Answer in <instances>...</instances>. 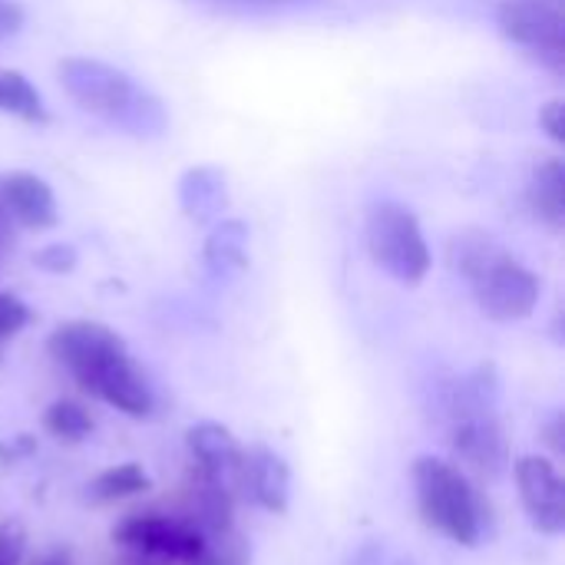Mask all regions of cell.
Returning <instances> with one entry per match:
<instances>
[{"mask_svg":"<svg viewBox=\"0 0 565 565\" xmlns=\"http://www.w3.org/2000/svg\"><path fill=\"white\" fill-rule=\"evenodd\" d=\"M364 242L381 271L401 285H420L430 271V245L417 215L397 202H377L364 222Z\"/></svg>","mask_w":565,"mask_h":565,"instance_id":"obj_6","label":"cell"},{"mask_svg":"<svg viewBox=\"0 0 565 565\" xmlns=\"http://www.w3.org/2000/svg\"><path fill=\"white\" fill-rule=\"evenodd\" d=\"M374 565H411V563H401V559H384V556H377V563Z\"/></svg>","mask_w":565,"mask_h":565,"instance_id":"obj_24","label":"cell"},{"mask_svg":"<svg viewBox=\"0 0 565 565\" xmlns=\"http://www.w3.org/2000/svg\"><path fill=\"white\" fill-rule=\"evenodd\" d=\"M450 265L470 285L480 311L493 321H523L540 305V275L510 255L490 232H457L450 238Z\"/></svg>","mask_w":565,"mask_h":565,"instance_id":"obj_2","label":"cell"},{"mask_svg":"<svg viewBox=\"0 0 565 565\" xmlns=\"http://www.w3.org/2000/svg\"><path fill=\"white\" fill-rule=\"evenodd\" d=\"M43 430L60 440V444H83L86 437H93L96 430V420L93 414L79 404V401H70V397H60L53 401L46 411H43Z\"/></svg>","mask_w":565,"mask_h":565,"instance_id":"obj_16","label":"cell"},{"mask_svg":"<svg viewBox=\"0 0 565 565\" xmlns=\"http://www.w3.org/2000/svg\"><path fill=\"white\" fill-rule=\"evenodd\" d=\"M33 262H36V268H43V271H56V275H63V271H73V265H76V252H73V245L56 242V245L40 248V252L33 255Z\"/></svg>","mask_w":565,"mask_h":565,"instance_id":"obj_21","label":"cell"},{"mask_svg":"<svg viewBox=\"0 0 565 565\" xmlns=\"http://www.w3.org/2000/svg\"><path fill=\"white\" fill-rule=\"evenodd\" d=\"M30 308L17 298V295H10V291H0V351L30 324Z\"/></svg>","mask_w":565,"mask_h":565,"instance_id":"obj_19","label":"cell"},{"mask_svg":"<svg viewBox=\"0 0 565 565\" xmlns=\"http://www.w3.org/2000/svg\"><path fill=\"white\" fill-rule=\"evenodd\" d=\"M513 480L520 490V503L543 536L565 533V480L556 460L543 454H526L513 463Z\"/></svg>","mask_w":565,"mask_h":565,"instance_id":"obj_9","label":"cell"},{"mask_svg":"<svg viewBox=\"0 0 565 565\" xmlns=\"http://www.w3.org/2000/svg\"><path fill=\"white\" fill-rule=\"evenodd\" d=\"M0 113L3 116H17V119L33 122V126H43L50 119L40 89L23 73L3 70V66H0Z\"/></svg>","mask_w":565,"mask_h":565,"instance_id":"obj_15","label":"cell"},{"mask_svg":"<svg viewBox=\"0 0 565 565\" xmlns=\"http://www.w3.org/2000/svg\"><path fill=\"white\" fill-rule=\"evenodd\" d=\"M238 497L265 513L285 516L291 507V467L285 463V457L265 444L245 447Z\"/></svg>","mask_w":565,"mask_h":565,"instance_id":"obj_11","label":"cell"},{"mask_svg":"<svg viewBox=\"0 0 565 565\" xmlns=\"http://www.w3.org/2000/svg\"><path fill=\"white\" fill-rule=\"evenodd\" d=\"M503 36L530 50L553 73H565V7L546 0H503L497 7Z\"/></svg>","mask_w":565,"mask_h":565,"instance_id":"obj_8","label":"cell"},{"mask_svg":"<svg viewBox=\"0 0 565 565\" xmlns=\"http://www.w3.org/2000/svg\"><path fill=\"white\" fill-rule=\"evenodd\" d=\"M546 3H559V7H565V0H546Z\"/></svg>","mask_w":565,"mask_h":565,"instance_id":"obj_26","label":"cell"},{"mask_svg":"<svg viewBox=\"0 0 565 565\" xmlns=\"http://www.w3.org/2000/svg\"><path fill=\"white\" fill-rule=\"evenodd\" d=\"M185 450L192 460V470L205 477L209 483L228 490L238 500V480H242V460L245 447L238 437L218 424V420H199L185 427Z\"/></svg>","mask_w":565,"mask_h":565,"instance_id":"obj_10","label":"cell"},{"mask_svg":"<svg viewBox=\"0 0 565 565\" xmlns=\"http://www.w3.org/2000/svg\"><path fill=\"white\" fill-rule=\"evenodd\" d=\"M255 3H298V0H255Z\"/></svg>","mask_w":565,"mask_h":565,"instance_id":"obj_25","label":"cell"},{"mask_svg":"<svg viewBox=\"0 0 565 565\" xmlns=\"http://www.w3.org/2000/svg\"><path fill=\"white\" fill-rule=\"evenodd\" d=\"M149 490H152V477L139 463H116V467L99 470L86 483V500L93 507H109V503H122Z\"/></svg>","mask_w":565,"mask_h":565,"instance_id":"obj_14","label":"cell"},{"mask_svg":"<svg viewBox=\"0 0 565 565\" xmlns=\"http://www.w3.org/2000/svg\"><path fill=\"white\" fill-rule=\"evenodd\" d=\"M113 543L136 556L172 565H189L205 550V536L182 513H159V510L122 516L113 526Z\"/></svg>","mask_w":565,"mask_h":565,"instance_id":"obj_7","label":"cell"},{"mask_svg":"<svg viewBox=\"0 0 565 565\" xmlns=\"http://www.w3.org/2000/svg\"><path fill=\"white\" fill-rule=\"evenodd\" d=\"M0 212L10 218V225L20 228H53L60 212H56V195L53 189L23 169L0 172Z\"/></svg>","mask_w":565,"mask_h":565,"instance_id":"obj_12","label":"cell"},{"mask_svg":"<svg viewBox=\"0 0 565 565\" xmlns=\"http://www.w3.org/2000/svg\"><path fill=\"white\" fill-rule=\"evenodd\" d=\"M60 83L76 106L119 126L122 132L162 136L169 126L162 103L152 93H146L129 73H122L103 60L66 56L60 63Z\"/></svg>","mask_w":565,"mask_h":565,"instance_id":"obj_5","label":"cell"},{"mask_svg":"<svg viewBox=\"0 0 565 565\" xmlns=\"http://www.w3.org/2000/svg\"><path fill=\"white\" fill-rule=\"evenodd\" d=\"M245 225L242 222H222L209 245H205V262L212 265V271H242L245 268Z\"/></svg>","mask_w":565,"mask_h":565,"instance_id":"obj_18","label":"cell"},{"mask_svg":"<svg viewBox=\"0 0 565 565\" xmlns=\"http://www.w3.org/2000/svg\"><path fill=\"white\" fill-rule=\"evenodd\" d=\"M540 126L546 129V136L553 139V142H565V106L563 99H550L543 109H540Z\"/></svg>","mask_w":565,"mask_h":565,"instance_id":"obj_22","label":"cell"},{"mask_svg":"<svg viewBox=\"0 0 565 565\" xmlns=\"http://www.w3.org/2000/svg\"><path fill=\"white\" fill-rule=\"evenodd\" d=\"M530 212L553 232H563L565 225V166L563 159H546L533 169L526 185Z\"/></svg>","mask_w":565,"mask_h":565,"instance_id":"obj_13","label":"cell"},{"mask_svg":"<svg viewBox=\"0 0 565 565\" xmlns=\"http://www.w3.org/2000/svg\"><path fill=\"white\" fill-rule=\"evenodd\" d=\"M417 513L427 530L450 540L454 546L477 550L490 533V500L473 487V480L450 460L420 454L411 463Z\"/></svg>","mask_w":565,"mask_h":565,"instance_id":"obj_4","label":"cell"},{"mask_svg":"<svg viewBox=\"0 0 565 565\" xmlns=\"http://www.w3.org/2000/svg\"><path fill=\"white\" fill-rule=\"evenodd\" d=\"M437 417L444 427L447 447L487 477H500L507 470V434L500 420L497 377L493 367H477L440 387Z\"/></svg>","mask_w":565,"mask_h":565,"instance_id":"obj_3","label":"cell"},{"mask_svg":"<svg viewBox=\"0 0 565 565\" xmlns=\"http://www.w3.org/2000/svg\"><path fill=\"white\" fill-rule=\"evenodd\" d=\"M0 222H7V225H10V218H7V215H3V212H0Z\"/></svg>","mask_w":565,"mask_h":565,"instance_id":"obj_27","label":"cell"},{"mask_svg":"<svg viewBox=\"0 0 565 565\" xmlns=\"http://www.w3.org/2000/svg\"><path fill=\"white\" fill-rule=\"evenodd\" d=\"M179 199H182V209L192 215V218H205L209 212H215L218 205H225V182L215 169H192L185 179H182V189H179Z\"/></svg>","mask_w":565,"mask_h":565,"instance_id":"obj_17","label":"cell"},{"mask_svg":"<svg viewBox=\"0 0 565 565\" xmlns=\"http://www.w3.org/2000/svg\"><path fill=\"white\" fill-rule=\"evenodd\" d=\"M26 556V530L20 520L0 523V565H20Z\"/></svg>","mask_w":565,"mask_h":565,"instance_id":"obj_20","label":"cell"},{"mask_svg":"<svg viewBox=\"0 0 565 565\" xmlns=\"http://www.w3.org/2000/svg\"><path fill=\"white\" fill-rule=\"evenodd\" d=\"M53 364H60L79 391L103 401L106 407L146 420L156 411V394L126 341L99 321H63L46 338Z\"/></svg>","mask_w":565,"mask_h":565,"instance_id":"obj_1","label":"cell"},{"mask_svg":"<svg viewBox=\"0 0 565 565\" xmlns=\"http://www.w3.org/2000/svg\"><path fill=\"white\" fill-rule=\"evenodd\" d=\"M23 26V7L13 0H0V40L13 36Z\"/></svg>","mask_w":565,"mask_h":565,"instance_id":"obj_23","label":"cell"}]
</instances>
